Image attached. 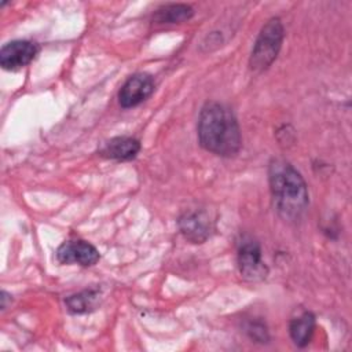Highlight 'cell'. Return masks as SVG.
I'll list each match as a JSON object with an SVG mask.
<instances>
[{"instance_id": "8", "label": "cell", "mask_w": 352, "mask_h": 352, "mask_svg": "<svg viewBox=\"0 0 352 352\" xmlns=\"http://www.w3.org/2000/svg\"><path fill=\"white\" fill-rule=\"evenodd\" d=\"M38 52V47L28 40H14L3 45L0 65L4 70H18L29 65Z\"/></svg>"}, {"instance_id": "2", "label": "cell", "mask_w": 352, "mask_h": 352, "mask_svg": "<svg viewBox=\"0 0 352 352\" xmlns=\"http://www.w3.org/2000/svg\"><path fill=\"white\" fill-rule=\"evenodd\" d=\"M268 180L278 214L287 221L300 219L308 205V188L300 172L286 161L272 160Z\"/></svg>"}, {"instance_id": "10", "label": "cell", "mask_w": 352, "mask_h": 352, "mask_svg": "<svg viewBox=\"0 0 352 352\" xmlns=\"http://www.w3.org/2000/svg\"><path fill=\"white\" fill-rule=\"evenodd\" d=\"M315 330V316L312 312H302L297 318L290 320L289 333L293 342L297 346H305L309 344Z\"/></svg>"}, {"instance_id": "1", "label": "cell", "mask_w": 352, "mask_h": 352, "mask_svg": "<svg viewBox=\"0 0 352 352\" xmlns=\"http://www.w3.org/2000/svg\"><path fill=\"white\" fill-rule=\"evenodd\" d=\"M199 144L221 157H232L241 150L242 139L234 113L224 104L208 102L198 117Z\"/></svg>"}, {"instance_id": "7", "label": "cell", "mask_w": 352, "mask_h": 352, "mask_svg": "<svg viewBox=\"0 0 352 352\" xmlns=\"http://www.w3.org/2000/svg\"><path fill=\"white\" fill-rule=\"evenodd\" d=\"M154 92V80L150 74L136 73L131 76L118 92L121 107L129 109L144 102Z\"/></svg>"}, {"instance_id": "9", "label": "cell", "mask_w": 352, "mask_h": 352, "mask_svg": "<svg viewBox=\"0 0 352 352\" xmlns=\"http://www.w3.org/2000/svg\"><path fill=\"white\" fill-rule=\"evenodd\" d=\"M140 151V142L129 136H117L104 143L99 150V154L104 158L129 161L133 160Z\"/></svg>"}, {"instance_id": "4", "label": "cell", "mask_w": 352, "mask_h": 352, "mask_svg": "<svg viewBox=\"0 0 352 352\" xmlns=\"http://www.w3.org/2000/svg\"><path fill=\"white\" fill-rule=\"evenodd\" d=\"M238 267L243 279L250 282L263 280L268 268L261 258L260 245L252 238H243L238 249Z\"/></svg>"}, {"instance_id": "3", "label": "cell", "mask_w": 352, "mask_h": 352, "mask_svg": "<svg viewBox=\"0 0 352 352\" xmlns=\"http://www.w3.org/2000/svg\"><path fill=\"white\" fill-rule=\"evenodd\" d=\"M283 41V25L279 18H271L261 28L253 45L249 66L253 72L268 69L276 59Z\"/></svg>"}, {"instance_id": "5", "label": "cell", "mask_w": 352, "mask_h": 352, "mask_svg": "<svg viewBox=\"0 0 352 352\" xmlns=\"http://www.w3.org/2000/svg\"><path fill=\"white\" fill-rule=\"evenodd\" d=\"M177 226L183 236L192 243L205 242L213 230V221L210 220L209 213L204 209L184 212L179 217Z\"/></svg>"}, {"instance_id": "12", "label": "cell", "mask_w": 352, "mask_h": 352, "mask_svg": "<svg viewBox=\"0 0 352 352\" xmlns=\"http://www.w3.org/2000/svg\"><path fill=\"white\" fill-rule=\"evenodd\" d=\"M100 297L99 289H87L73 294L65 300V304L72 314H84L96 308Z\"/></svg>"}, {"instance_id": "13", "label": "cell", "mask_w": 352, "mask_h": 352, "mask_svg": "<svg viewBox=\"0 0 352 352\" xmlns=\"http://www.w3.org/2000/svg\"><path fill=\"white\" fill-rule=\"evenodd\" d=\"M246 331L250 336V338L256 340L257 342H267L268 341V334H267V330H265L263 323H250L248 326Z\"/></svg>"}, {"instance_id": "14", "label": "cell", "mask_w": 352, "mask_h": 352, "mask_svg": "<svg viewBox=\"0 0 352 352\" xmlns=\"http://www.w3.org/2000/svg\"><path fill=\"white\" fill-rule=\"evenodd\" d=\"M7 297L8 294L6 292H1V309L7 308Z\"/></svg>"}, {"instance_id": "11", "label": "cell", "mask_w": 352, "mask_h": 352, "mask_svg": "<svg viewBox=\"0 0 352 352\" xmlns=\"http://www.w3.org/2000/svg\"><path fill=\"white\" fill-rule=\"evenodd\" d=\"M194 15V10L187 4L172 3L161 6L155 10L153 21L157 23H182Z\"/></svg>"}, {"instance_id": "6", "label": "cell", "mask_w": 352, "mask_h": 352, "mask_svg": "<svg viewBox=\"0 0 352 352\" xmlns=\"http://www.w3.org/2000/svg\"><path fill=\"white\" fill-rule=\"evenodd\" d=\"M100 258L98 249L82 239H74L63 242L56 250V260L60 264H80L82 267H91Z\"/></svg>"}]
</instances>
